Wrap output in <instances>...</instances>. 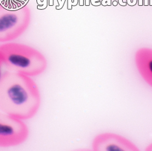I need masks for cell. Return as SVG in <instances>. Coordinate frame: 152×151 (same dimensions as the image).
Masks as SVG:
<instances>
[{"mask_svg":"<svg viewBox=\"0 0 152 151\" xmlns=\"http://www.w3.org/2000/svg\"><path fill=\"white\" fill-rule=\"evenodd\" d=\"M41 105V95L31 77L6 70L0 81V111L21 120L32 118Z\"/></svg>","mask_w":152,"mask_h":151,"instance_id":"1","label":"cell"},{"mask_svg":"<svg viewBox=\"0 0 152 151\" xmlns=\"http://www.w3.org/2000/svg\"><path fill=\"white\" fill-rule=\"evenodd\" d=\"M0 57L6 69L29 77L40 75L47 68V60L40 51L18 43L0 46Z\"/></svg>","mask_w":152,"mask_h":151,"instance_id":"2","label":"cell"},{"mask_svg":"<svg viewBox=\"0 0 152 151\" xmlns=\"http://www.w3.org/2000/svg\"><path fill=\"white\" fill-rule=\"evenodd\" d=\"M31 15L27 6L12 9L0 4V42L12 41L21 36L28 28Z\"/></svg>","mask_w":152,"mask_h":151,"instance_id":"3","label":"cell"},{"mask_svg":"<svg viewBox=\"0 0 152 151\" xmlns=\"http://www.w3.org/2000/svg\"><path fill=\"white\" fill-rule=\"evenodd\" d=\"M29 129L23 120L0 111V147L20 145L27 139Z\"/></svg>","mask_w":152,"mask_h":151,"instance_id":"4","label":"cell"},{"mask_svg":"<svg viewBox=\"0 0 152 151\" xmlns=\"http://www.w3.org/2000/svg\"><path fill=\"white\" fill-rule=\"evenodd\" d=\"M95 151H138L134 144L125 137L106 132L96 136L92 143Z\"/></svg>","mask_w":152,"mask_h":151,"instance_id":"5","label":"cell"},{"mask_svg":"<svg viewBox=\"0 0 152 151\" xmlns=\"http://www.w3.org/2000/svg\"><path fill=\"white\" fill-rule=\"evenodd\" d=\"M137 68L143 79L152 87V49L142 47L134 56Z\"/></svg>","mask_w":152,"mask_h":151,"instance_id":"6","label":"cell"},{"mask_svg":"<svg viewBox=\"0 0 152 151\" xmlns=\"http://www.w3.org/2000/svg\"><path fill=\"white\" fill-rule=\"evenodd\" d=\"M4 68H6L5 65H4V63H3V62L1 59V57H0V81H1V78L3 77V73H5V70H4Z\"/></svg>","mask_w":152,"mask_h":151,"instance_id":"7","label":"cell"},{"mask_svg":"<svg viewBox=\"0 0 152 151\" xmlns=\"http://www.w3.org/2000/svg\"><path fill=\"white\" fill-rule=\"evenodd\" d=\"M146 150L148 151H152V143H151L150 145H148V147H146Z\"/></svg>","mask_w":152,"mask_h":151,"instance_id":"8","label":"cell"}]
</instances>
